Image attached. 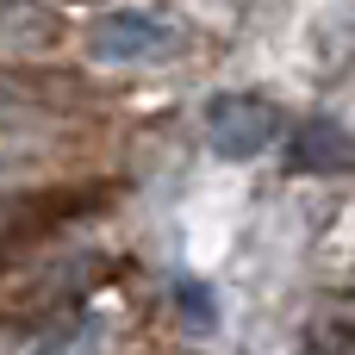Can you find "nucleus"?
Wrapping results in <instances>:
<instances>
[{"mask_svg": "<svg viewBox=\"0 0 355 355\" xmlns=\"http://www.w3.org/2000/svg\"><path fill=\"white\" fill-rule=\"evenodd\" d=\"M181 306H187V312H193L200 324H212V300H206V293H200L193 281H181Z\"/></svg>", "mask_w": 355, "mask_h": 355, "instance_id": "5", "label": "nucleus"}, {"mask_svg": "<svg viewBox=\"0 0 355 355\" xmlns=\"http://www.w3.org/2000/svg\"><path fill=\"white\" fill-rule=\"evenodd\" d=\"M94 62H162L181 50V25L162 6H112L87 25Z\"/></svg>", "mask_w": 355, "mask_h": 355, "instance_id": "1", "label": "nucleus"}, {"mask_svg": "<svg viewBox=\"0 0 355 355\" xmlns=\"http://www.w3.org/2000/svg\"><path fill=\"white\" fill-rule=\"evenodd\" d=\"M287 162L306 175H343V168H355V137L331 119H306L287 144Z\"/></svg>", "mask_w": 355, "mask_h": 355, "instance_id": "3", "label": "nucleus"}, {"mask_svg": "<svg viewBox=\"0 0 355 355\" xmlns=\"http://www.w3.org/2000/svg\"><path fill=\"white\" fill-rule=\"evenodd\" d=\"M275 137H281V112H275L262 94H218V100L206 106V144H212L225 162H250V156H262Z\"/></svg>", "mask_w": 355, "mask_h": 355, "instance_id": "2", "label": "nucleus"}, {"mask_svg": "<svg viewBox=\"0 0 355 355\" xmlns=\"http://www.w3.org/2000/svg\"><path fill=\"white\" fill-rule=\"evenodd\" d=\"M44 355H100V324H75L69 337H56Z\"/></svg>", "mask_w": 355, "mask_h": 355, "instance_id": "4", "label": "nucleus"}]
</instances>
